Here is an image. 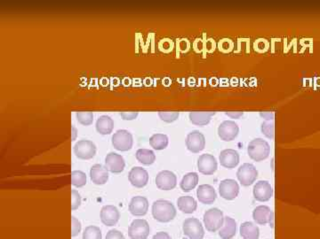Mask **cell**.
Masks as SVG:
<instances>
[{"mask_svg": "<svg viewBox=\"0 0 320 239\" xmlns=\"http://www.w3.org/2000/svg\"><path fill=\"white\" fill-rule=\"evenodd\" d=\"M105 239H126L123 235V233L120 232V230L117 229H111L109 232L107 233Z\"/></svg>", "mask_w": 320, "mask_h": 239, "instance_id": "obj_41", "label": "cell"}, {"mask_svg": "<svg viewBox=\"0 0 320 239\" xmlns=\"http://www.w3.org/2000/svg\"><path fill=\"white\" fill-rule=\"evenodd\" d=\"M155 182L157 188L162 191H171L177 185V176L170 170L160 171L156 176Z\"/></svg>", "mask_w": 320, "mask_h": 239, "instance_id": "obj_9", "label": "cell"}, {"mask_svg": "<svg viewBox=\"0 0 320 239\" xmlns=\"http://www.w3.org/2000/svg\"><path fill=\"white\" fill-rule=\"evenodd\" d=\"M120 115L125 121H133L137 118L139 113L138 112H120Z\"/></svg>", "mask_w": 320, "mask_h": 239, "instance_id": "obj_40", "label": "cell"}, {"mask_svg": "<svg viewBox=\"0 0 320 239\" xmlns=\"http://www.w3.org/2000/svg\"><path fill=\"white\" fill-rule=\"evenodd\" d=\"M239 133V125L234 121H224L219 125L218 136L221 140L231 142L234 140Z\"/></svg>", "mask_w": 320, "mask_h": 239, "instance_id": "obj_13", "label": "cell"}, {"mask_svg": "<svg viewBox=\"0 0 320 239\" xmlns=\"http://www.w3.org/2000/svg\"><path fill=\"white\" fill-rule=\"evenodd\" d=\"M186 146L188 150L193 153H198L203 151L205 146L204 134L198 130L190 132L186 138Z\"/></svg>", "mask_w": 320, "mask_h": 239, "instance_id": "obj_14", "label": "cell"}, {"mask_svg": "<svg viewBox=\"0 0 320 239\" xmlns=\"http://www.w3.org/2000/svg\"><path fill=\"white\" fill-rule=\"evenodd\" d=\"M83 239H102V231L96 226H88L83 232Z\"/></svg>", "mask_w": 320, "mask_h": 239, "instance_id": "obj_32", "label": "cell"}, {"mask_svg": "<svg viewBox=\"0 0 320 239\" xmlns=\"http://www.w3.org/2000/svg\"><path fill=\"white\" fill-rule=\"evenodd\" d=\"M177 206L184 214L191 215L198 208V203L191 196H181L177 199Z\"/></svg>", "mask_w": 320, "mask_h": 239, "instance_id": "obj_24", "label": "cell"}, {"mask_svg": "<svg viewBox=\"0 0 320 239\" xmlns=\"http://www.w3.org/2000/svg\"><path fill=\"white\" fill-rule=\"evenodd\" d=\"M86 175L81 170H74L72 172V184L77 188H80L86 184Z\"/></svg>", "mask_w": 320, "mask_h": 239, "instance_id": "obj_31", "label": "cell"}, {"mask_svg": "<svg viewBox=\"0 0 320 239\" xmlns=\"http://www.w3.org/2000/svg\"><path fill=\"white\" fill-rule=\"evenodd\" d=\"M96 128L101 135H109L114 128V121L108 115H102L96 121Z\"/></svg>", "mask_w": 320, "mask_h": 239, "instance_id": "obj_27", "label": "cell"}, {"mask_svg": "<svg viewBox=\"0 0 320 239\" xmlns=\"http://www.w3.org/2000/svg\"><path fill=\"white\" fill-rule=\"evenodd\" d=\"M219 193L222 199L233 200L239 196V183L234 179H224L219 184Z\"/></svg>", "mask_w": 320, "mask_h": 239, "instance_id": "obj_10", "label": "cell"}, {"mask_svg": "<svg viewBox=\"0 0 320 239\" xmlns=\"http://www.w3.org/2000/svg\"><path fill=\"white\" fill-rule=\"evenodd\" d=\"M152 239H172V237H171L170 235L168 233L160 231V232L155 234Z\"/></svg>", "mask_w": 320, "mask_h": 239, "instance_id": "obj_44", "label": "cell"}, {"mask_svg": "<svg viewBox=\"0 0 320 239\" xmlns=\"http://www.w3.org/2000/svg\"><path fill=\"white\" fill-rule=\"evenodd\" d=\"M111 143L114 148L120 152H127L133 147V135L128 130L120 129L114 133L111 138Z\"/></svg>", "mask_w": 320, "mask_h": 239, "instance_id": "obj_4", "label": "cell"}, {"mask_svg": "<svg viewBox=\"0 0 320 239\" xmlns=\"http://www.w3.org/2000/svg\"><path fill=\"white\" fill-rule=\"evenodd\" d=\"M261 130L266 138L272 139L274 138V123L271 121H265L261 125Z\"/></svg>", "mask_w": 320, "mask_h": 239, "instance_id": "obj_35", "label": "cell"}, {"mask_svg": "<svg viewBox=\"0 0 320 239\" xmlns=\"http://www.w3.org/2000/svg\"><path fill=\"white\" fill-rule=\"evenodd\" d=\"M269 49V43L266 39H258L255 44V50L258 52H264Z\"/></svg>", "mask_w": 320, "mask_h": 239, "instance_id": "obj_39", "label": "cell"}, {"mask_svg": "<svg viewBox=\"0 0 320 239\" xmlns=\"http://www.w3.org/2000/svg\"><path fill=\"white\" fill-rule=\"evenodd\" d=\"M197 197L199 202L204 205H211L217 198V193L215 188L210 184H202L197 190Z\"/></svg>", "mask_w": 320, "mask_h": 239, "instance_id": "obj_22", "label": "cell"}, {"mask_svg": "<svg viewBox=\"0 0 320 239\" xmlns=\"http://www.w3.org/2000/svg\"><path fill=\"white\" fill-rule=\"evenodd\" d=\"M90 178L96 185H103L109 180V169L102 164H96L90 169Z\"/></svg>", "mask_w": 320, "mask_h": 239, "instance_id": "obj_21", "label": "cell"}, {"mask_svg": "<svg viewBox=\"0 0 320 239\" xmlns=\"http://www.w3.org/2000/svg\"><path fill=\"white\" fill-rule=\"evenodd\" d=\"M72 211H75L81 205V196H80L78 191L72 190Z\"/></svg>", "mask_w": 320, "mask_h": 239, "instance_id": "obj_37", "label": "cell"}, {"mask_svg": "<svg viewBox=\"0 0 320 239\" xmlns=\"http://www.w3.org/2000/svg\"><path fill=\"white\" fill-rule=\"evenodd\" d=\"M215 114L216 112L193 111L189 114V118L192 124L203 127L211 121L212 116Z\"/></svg>", "mask_w": 320, "mask_h": 239, "instance_id": "obj_23", "label": "cell"}, {"mask_svg": "<svg viewBox=\"0 0 320 239\" xmlns=\"http://www.w3.org/2000/svg\"><path fill=\"white\" fill-rule=\"evenodd\" d=\"M198 173L190 172L184 175L180 182V187L184 192H190L196 188L198 183Z\"/></svg>", "mask_w": 320, "mask_h": 239, "instance_id": "obj_28", "label": "cell"}, {"mask_svg": "<svg viewBox=\"0 0 320 239\" xmlns=\"http://www.w3.org/2000/svg\"><path fill=\"white\" fill-rule=\"evenodd\" d=\"M157 115L162 121L167 123H171L179 118L180 113L177 111H159L157 113Z\"/></svg>", "mask_w": 320, "mask_h": 239, "instance_id": "obj_34", "label": "cell"}, {"mask_svg": "<svg viewBox=\"0 0 320 239\" xmlns=\"http://www.w3.org/2000/svg\"><path fill=\"white\" fill-rule=\"evenodd\" d=\"M237 177L243 186L252 185L258 177V171L251 163H244L237 171Z\"/></svg>", "mask_w": 320, "mask_h": 239, "instance_id": "obj_5", "label": "cell"}, {"mask_svg": "<svg viewBox=\"0 0 320 239\" xmlns=\"http://www.w3.org/2000/svg\"><path fill=\"white\" fill-rule=\"evenodd\" d=\"M169 144V139L166 134L157 133L151 136L150 138V145L154 150L161 151L167 147Z\"/></svg>", "mask_w": 320, "mask_h": 239, "instance_id": "obj_29", "label": "cell"}, {"mask_svg": "<svg viewBox=\"0 0 320 239\" xmlns=\"http://www.w3.org/2000/svg\"><path fill=\"white\" fill-rule=\"evenodd\" d=\"M239 232L243 239H259V228L253 222H243L240 226Z\"/></svg>", "mask_w": 320, "mask_h": 239, "instance_id": "obj_26", "label": "cell"}, {"mask_svg": "<svg viewBox=\"0 0 320 239\" xmlns=\"http://www.w3.org/2000/svg\"><path fill=\"white\" fill-rule=\"evenodd\" d=\"M260 115L266 121H272L274 119V112H260Z\"/></svg>", "mask_w": 320, "mask_h": 239, "instance_id": "obj_42", "label": "cell"}, {"mask_svg": "<svg viewBox=\"0 0 320 239\" xmlns=\"http://www.w3.org/2000/svg\"><path fill=\"white\" fill-rule=\"evenodd\" d=\"M100 217L104 225L112 227V226L116 225L120 221V211L114 205H104L102 206V210H101Z\"/></svg>", "mask_w": 320, "mask_h": 239, "instance_id": "obj_17", "label": "cell"}, {"mask_svg": "<svg viewBox=\"0 0 320 239\" xmlns=\"http://www.w3.org/2000/svg\"><path fill=\"white\" fill-rule=\"evenodd\" d=\"M182 229L185 236L190 239H203L204 236V227L197 218H188L184 222Z\"/></svg>", "mask_w": 320, "mask_h": 239, "instance_id": "obj_6", "label": "cell"}, {"mask_svg": "<svg viewBox=\"0 0 320 239\" xmlns=\"http://www.w3.org/2000/svg\"><path fill=\"white\" fill-rule=\"evenodd\" d=\"M128 179L132 185L136 188H143L149 182V173L142 167H134L130 170Z\"/></svg>", "mask_w": 320, "mask_h": 239, "instance_id": "obj_16", "label": "cell"}, {"mask_svg": "<svg viewBox=\"0 0 320 239\" xmlns=\"http://www.w3.org/2000/svg\"><path fill=\"white\" fill-rule=\"evenodd\" d=\"M106 168L113 174H120L124 171L126 163L123 156L116 152H109L105 158Z\"/></svg>", "mask_w": 320, "mask_h": 239, "instance_id": "obj_19", "label": "cell"}, {"mask_svg": "<svg viewBox=\"0 0 320 239\" xmlns=\"http://www.w3.org/2000/svg\"><path fill=\"white\" fill-rule=\"evenodd\" d=\"M253 218L259 225L270 224L273 228L274 214H273L272 210L267 205H262L256 206L255 210L253 211Z\"/></svg>", "mask_w": 320, "mask_h": 239, "instance_id": "obj_15", "label": "cell"}, {"mask_svg": "<svg viewBox=\"0 0 320 239\" xmlns=\"http://www.w3.org/2000/svg\"><path fill=\"white\" fill-rule=\"evenodd\" d=\"M78 130H77V128L74 127V126H72V141H74L75 140L76 138H77V136H78Z\"/></svg>", "mask_w": 320, "mask_h": 239, "instance_id": "obj_45", "label": "cell"}, {"mask_svg": "<svg viewBox=\"0 0 320 239\" xmlns=\"http://www.w3.org/2000/svg\"><path fill=\"white\" fill-rule=\"evenodd\" d=\"M129 211L133 216H144L149 211V200L143 196H136L131 199Z\"/></svg>", "mask_w": 320, "mask_h": 239, "instance_id": "obj_20", "label": "cell"}, {"mask_svg": "<svg viewBox=\"0 0 320 239\" xmlns=\"http://www.w3.org/2000/svg\"><path fill=\"white\" fill-rule=\"evenodd\" d=\"M233 49V42L231 39L224 38L219 43V50L222 52H230Z\"/></svg>", "mask_w": 320, "mask_h": 239, "instance_id": "obj_36", "label": "cell"}, {"mask_svg": "<svg viewBox=\"0 0 320 239\" xmlns=\"http://www.w3.org/2000/svg\"><path fill=\"white\" fill-rule=\"evenodd\" d=\"M152 216L157 222H170L176 216V208L173 203L166 199H158L152 204Z\"/></svg>", "mask_w": 320, "mask_h": 239, "instance_id": "obj_1", "label": "cell"}, {"mask_svg": "<svg viewBox=\"0 0 320 239\" xmlns=\"http://www.w3.org/2000/svg\"><path fill=\"white\" fill-rule=\"evenodd\" d=\"M77 120L79 123L84 126H89L94 121V113L93 112H77L76 113Z\"/></svg>", "mask_w": 320, "mask_h": 239, "instance_id": "obj_33", "label": "cell"}, {"mask_svg": "<svg viewBox=\"0 0 320 239\" xmlns=\"http://www.w3.org/2000/svg\"><path fill=\"white\" fill-rule=\"evenodd\" d=\"M225 217L223 212L219 208H211L204 214L203 222L205 229L209 232L215 233L222 228Z\"/></svg>", "mask_w": 320, "mask_h": 239, "instance_id": "obj_3", "label": "cell"}, {"mask_svg": "<svg viewBox=\"0 0 320 239\" xmlns=\"http://www.w3.org/2000/svg\"><path fill=\"white\" fill-rule=\"evenodd\" d=\"M137 161L143 165H151L156 161V155L149 149H138L135 153Z\"/></svg>", "mask_w": 320, "mask_h": 239, "instance_id": "obj_30", "label": "cell"}, {"mask_svg": "<svg viewBox=\"0 0 320 239\" xmlns=\"http://www.w3.org/2000/svg\"><path fill=\"white\" fill-rule=\"evenodd\" d=\"M72 237H75L81 231V222H79V220L77 219L75 216H72Z\"/></svg>", "mask_w": 320, "mask_h": 239, "instance_id": "obj_38", "label": "cell"}, {"mask_svg": "<svg viewBox=\"0 0 320 239\" xmlns=\"http://www.w3.org/2000/svg\"><path fill=\"white\" fill-rule=\"evenodd\" d=\"M225 115H228V117L232 119H239V117H241L242 115H244V112H225Z\"/></svg>", "mask_w": 320, "mask_h": 239, "instance_id": "obj_43", "label": "cell"}, {"mask_svg": "<svg viewBox=\"0 0 320 239\" xmlns=\"http://www.w3.org/2000/svg\"><path fill=\"white\" fill-rule=\"evenodd\" d=\"M254 198L259 202H267L272 198V186L268 181L261 180L256 182L253 189Z\"/></svg>", "mask_w": 320, "mask_h": 239, "instance_id": "obj_12", "label": "cell"}, {"mask_svg": "<svg viewBox=\"0 0 320 239\" xmlns=\"http://www.w3.org/2000/svg\"><path fill=\"white\" fill-rule=\"evenodd\" d=\"M237 233V222L235 220L227 216L225 217L224 224L219 230V236L221 239H232L236 236Z\"/></svg>", "mask_w": 320, "mask_h": 239, "instance_id": "obj_25", "label": "cell"}, {"mask_svg": "<svg viewBox=\"0 0 320 239\" xmlns=\"http://www.w3.org/2000/svg\"><path fill=\"white\" fill-rule=\"evenodd\" d=\"M247 153L253 161L262 162L270 154V146L263 138H255L248 144Z\"/></svg>", "mask_w": 320, "mask_h": 239, "instance_id": "obj_2", "label": "cell"}, {"mask_svg": "<svg viewBox=\"0 0 320 239\" xmlns=\"http://www.w3.org/2000/svg\"><path fill=\"white\" fill-rule=\"evenodd\" d=\"M150 232L149 222L144 219L133 220L128 228V236L131 239H147Z\"/></svg>", "mask_w": 320, "mask_h": 239, "instance_id": "obj_7", "label": "cell"}, {"mask_svg": "<svg viewBox=\"0 0 320 239\" xmlns=\"http://www.w3.org/2000/svg\"><path fill=\"white\" fill-rule=\"evenodd\" d=\"M219 161L222 167L232 169L239 165L240 157L239 152L234 149H225L219 155Z\"/></svg>", "mask_w": 320, "mask_h": 239, "instance_id": "obj_18", "label": "cell"}, {"mask_svg": "<svg viewBox=\"0 0 320 239\" xmlns=\"http://www.w3.org/2000/svg\"><path fill=\"white\" fill-rule=\"evenodd\" d=\"M73 152L77 158L81 160H90L96 154V145L90 140L82 139L76 143L73 148Z\"/></svg>", "mask_w": 320, "mask_h": 239, "instance_id": "obj_8", "label": "cell"}, {"mask_svg": "<svg viewBox=\"0 0 320 239\" xmlns=\"http://www.w3.org/2000/svg\"><path fill=\"white\" fill-rule=\"evenodd\" d=\"M198 169L201 174L211 175L218 169V162L214 155L204 153L199 156L198 160Z\"/></svg>", "mask_w": 320, "mask_h": 239, "instance_id": "obj_11", "label": "cell"}]
</instances>
